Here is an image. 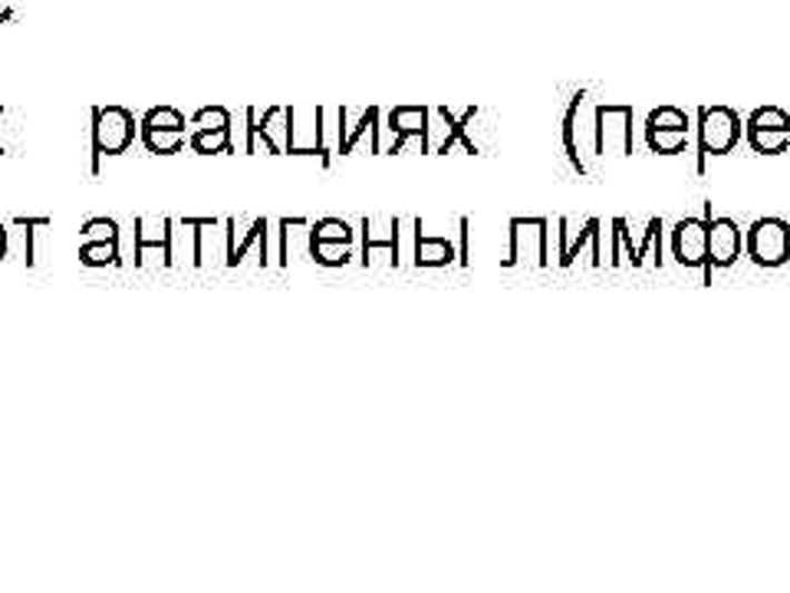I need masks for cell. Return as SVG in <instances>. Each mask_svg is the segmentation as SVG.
I'll return each instance as SVG.
<instances>
[{
	"label": "cell",
	"instance_id": "cell-1",
	"mask_svg": "<svg viewBox=\"0 0 790 593\" xmlns=\"http://www.w3.org/2000/svg\"><path fill=\"white\" fill-rule=\"evenodd\" d=\"M139 139V122L132 109L126 106H96L92 109V129H89V169L99 175L102 156H126Z\"/></svg>",
	"mask_w": 790,
	"mask_h": 593
},
{
	"label": "cell",
	"instance_id": "cell-2",
	"mask_svg": "<svg viewBox=\"0 0 790 593\" xmlns=\"http://www.w3.org/2000/svg\"><path fill=\"white\" fill-rule=\"evenodd\" d=\"M560 139L563 152L570 159L573 171L590 175V159H596V106L590 102V92L580 89L560 122Z\"/></svg>",
	"mask_w": 790,
	"mask_h": 593
},
{
	"label": "cell",
	"instance_id": "cell-3",
	"mask_svg": "<svg viewBox=\"0 0 790 593\" xmlns=\"http://www.w3.org/2000/svg\"><path fill=\"white\" fill-rule=\"evenodd\" d=\"M695 129H699V175L705 171L709 156H728L744 139V119L731 106H702Z\"/></svg>",
	"mask_w": 790,
	"mask_h": 593
},
{
	"label": "cell",
	"instance_id": "cell-4",
	"mask_svg": "<svg viewBox=\"0 0 790 593\" xmlns=\"http://www.w3.org/2000/svg\"><path fill=\"white\" fill-rule=\"evenodd\" d=\"M250 112V132H247V152H260V146L270 156H290L294 142V109L290 106H247Z\"/></svg>",
	"mask_w": 790,
	"mask_h": 593
},
{
	"label": "cell",
	"instance_id": "cell-5",
	"mask_svg": "<svg viewBox=\"0 0 790 593\" xmlns=\"http://www.w3.org/2000/svg\"><path fill=\"white\" fill-rule=\"evenodd\" d=\"M511 228V245H507V255L501 257V267H521V264H531V267H547L551 264V221L547 218H511L507 221Z\"/></svg>",
	"mask_w": 790,
	"mask_h": 593
},
{
	"label": "cell",
	"instance_id": "cell-6",
	"mask_svg": "<svg viewBox=\"0 0 790 593\" xmlns=\"http://www.w3.org/2000/svg\"><path fill=\"white\" fill-rule=\"evenodd\" d=\"M228 238H231V257L228 267H240L254 260L257 267H270V221L260 215H235L228 218Z\"/></svg>",
	"mask_w": 790,
	"mask_h": 593
},
{
	"label": "cell",
	"instance_id": "cell-7",
	"mask_svg": "<svg viewBox=\"0 0 790 593\" xmlns=\"http://www.w3.org/2000/svg\"><path fill=\"white\" fill-rule=\"evenodd\" d=\"M632 112L630 102H600L596 106V159L632 156Z\"/></svg>",
	"mask_w": 790,
	"mask_h": 593
},
{
	"label": "cell",
	"instance_id": "cell-8",
	"mask_svg": "<svg viewBox=\"0 0 790 593\" xmlns=\"http://www.w3.org/2000/svg\"><path fill=\"white\" fill-rule=\"evenodd\" d=\"M744 251L758 267H784L790 260V221L784 218H758L744 235Z\"/></svg>",
	"mask_w": 790,
	"mask_h": 593
},
{
	"label": "cell",
	"instance_id": "cell-9",
	"mask_svg": "<svg viewBox=\"0 0 790 593\" xmlns=\"http://www.w3.org/2000/svg\"><path fill=\"white\" fill-rule=\"evenodd\" d=\"M379 119L383 112L376 106L369 109H356V106H339L336 109V152L349 156L356 152L363 142H369V152L379 156Z\"/></svg>",
	"mask_w": 790,
	"mask_h": 593
},
{
	"label": "cell",
	"instance_id": "cell-10",
	"mask_svg": "<svg viewBox=\"0 0 790 593\" xmlns=\"http://www.w3.org/2000/svg\"><path fill=\"white\" fill-rule=\"evenodd\" d=\"M560 228V267L576 264L583 251H590V264L600 267L603 264V221L600 218H586L583 225H573L570 218H556Z\"/></svg>",
	"mask_w": 790,
	"mask_h": 593
},
{
	"label": "cell",
	"instance_id": "cell-11",
	"mask_svg": "<svg viewBox=\"0 0 790 593\" xmlns=\"http://www.w3.org/2000/svg\"><path fill=\"white\" fill-rule=\"evenodd\" d=\"M359 228H363V255H359V260H363V267H376L379 260L386 264V267H398V228H402V221L398 218H363L359 221Z\"/></svg>",
	"mask_w": 790,
	"mask_h": 593
},
{
	"label": "cell",
	"instance_id": "cell-12",
	"mask_svg": "<svg viewBox=\"0 0 790 593\" xmlns=\"http://www.w3.org/2000/svg\"><path fill=\"white\" fill-rule=\"evenodd\" d=\"M428 119H432V109H425V106H395V109H389L386 126L379 122V129L393 136V139L383 146V156L402 152L405 139H418V142H422V152H428Z\"/></svg>",
	"mask_w": 790,
	"mask_h": 593
},
{
	"label": "cell",
	"instance_id": "cell-13",
	"mask_svg": "<svg viewBox=\"0 0 790 593\" xmlns=\"http://www.w3.org/2000/svg\"><path fill=\"white\" fill-rule=\"evenodd\" d=\"M672 257L682 267H705V284H711L709 270V218H682L672 231Z\"/></svg>",
	"mask_w": 790,
	"mask_h": 593
},
{
	"label": "cell",
	"instance_id": "cell-14",
	"mask_svg": "<svg viewBox=\"0 0 790 593\" xmlns=\"http://www.w3.org/2000/svg\"><path fill=\"white\" fill-rule=\"evenodd\" d=\"M136 267H168V218H132Z\"/></svg>",
	"mask_w": 790,
	"mask_h": 593
},
{
	"label": "cell",
	"instance_id": "cell-15",
	"mask_svg": "<svg viewBox=\"0 0 790 593\" xmlns=\"http://www.w3.org/2000/svg\"><path fill=\"white\" fill-rule=\"evenodd\" d=\"M744 251V231L734 218H709V270H724L738 264Z\"/></svg>",
	"mask_w": 790,
	"mask_h": 593
},
{
	"label": "cell",
	"instance_id": "cell-16",
	"mask_svg": "<svg viewBox=\"0 0 790 593\" xmlns=\"http://www.w3.org/2000/svg\"><path fill=\"white\" fill-rule=\"evenodd\" d=\"M231 257V238H228V218H198V267H228Z\"/></svg>",
	"mask_w": 790,
	"mask_h": 593
},
{
	"label": "cell",
	"instance_id": "cell-17",
	"mask_svg": "<svg viewBox=\"0 0 790 593\" xmlns=\"http://www.w3.org/2000/svg\"><path fill=\"white\" fill-rule=\"evenodd\" d=\"M168 267H198V218H168Z\"/></svg>",
	"mask_w": 790,
	"mask_h": 593
},
{
	"label": "cell",
	"instance_id": "cell-18",
	"mask_svg": "<svg viewBox=\"0 0 790 593\" xmlns=\"http://www.w3.org/2000/svg\"><path fill=\"white\" fill-rule=\"evenodd\" d=\"M277 238H280V245H277V264L280 267H290V260L300 255H310V241H314V235H310V221L307 218H284V221H277Z\"/></svg>",
	"mask_w": 790,
	"mask_h": 593
},
{
	"label": "cell",
	"instance_id": "cell-19",
	"mask_svg": "<svg viewBox=\"0 0 790 593\" xmlns=\"http://www.w3.org/2000/svg\"><path fill=\"white\" fill-rule=\"evenodd\" d=\"M415 267H448L458 260V245L452 238H438V235H422L418 221H415Z\"/></svg>",
	"mask_w": 790,
	"mask_h": 593
},
{
	"label": "cell",
	"instance_id": "cell-20",
	"mask_svg": "<svg viewBox=\"0 0 790 593\" xmlns=\"http://www.w3.org/2000/svg\"><path fill=\"white\" fill-rule=\"evenodd\" d=\"M188 146L198 156H231L235 152L231 126H225V129H191Z\"/></svg>",
	"mask_w": 790,
	"mask_h": 593
},
{
	"label": "cell",
	"instance_id": "cell-21",
	"mask_svg": "<svg viewBox=\"0 0 790 593\" xmlns=\"http://www.w3.org/2000/svg\"><path fill=\"white\" fill-rule=\"evenodd\" d=\"M692 142V129H652L645 126V146L655 156H679Z\"/></svg>",
	"mask_w": 790,
	"mask_h": 593
},
{
	"label": "cell",
	"instance_id": "cell-22",
	"mask_svg": "<svg viewBox=\"0 0 790 593\" xmlns=\"http://www.w3.org/2000/svg\"><path fill=\"white\" fill-rule=\"evenodd\" d=\"M139 136H142V142H146L149 152H156V156H175V152H181V146L188 142L191 126H188V129H142V126H139Z\"/></svg>",
	"mask_w": 790,
	"mask_h": 593
},
{
	"label": "cell",
	"instance_id": "cell-23",
	"mask_svg": "<svg viewBox=\"0 0 790 593\" xmlns=\"http://www.w3.org/2000/svg\"><path fill=\"white\" fill-rule=\"evenodd\" d=\"M748 146L758 156H784L790 149V129H751L744 126Z\"/></svg>",
	"mask_w": 790,
	"mask_h": 593
},
{
	"label": "cell",
	"instance_id": "cell-24",
	"mask_svg": "<svg viewBox=\"0 0 790 593\" xmlns=\"http://www.w3.org/2000/svg\"><path fill=\"white\" fill-rule=\"evenodd\" d=\"M79 264L82 267H119L122 264L119 241H82L79 245Z\"/></svg>",
	"mask_w": 790,
	"mask_h": 593
},
{
	"label": "cell",
	"instance_id": "cell-25",
	"mask_svg": "<svg viewBox=\"0 0 790 593\" xmlns=\"http://www.w3.org/2000/svg\"><path fill=\"white\" fill-rule=\"evenodd\" d=\"M23 132H27L23 116L17 109L0 106V156H13L23 142Z\"/></svg>",
	"mask_w": 790,
	"mask_h": 593
},
{
	"label": "cell",
	"instance_id": "cell-26",
	"mask_svg": "<svg viewBox=\"0 0 790 593\" xmlns=\"http://www.w3.org/2000/svg\"><path fill=\"white\" fill-rule=\"evenodd\" d=\"M310 257L323 267H346L353 260V245H346V241H310Z\"/></svg>",
	"mask_w": 790,
	"mask_h": 593
},
{
	"label": "cell",
	"instance_id": "cell-27",
	"mask_svg": "<svg viewBox=\"0 0 790 593\" xmlns=\"http://www.w3.org/2000/svg\"><path fill=\"white\" fill-rule=\"evenodd\" d=\"M310 235H314V241H346V245H353V238H356V231L343 218H319L310 228Z\"/></svg>",
	"mask_w": 790,
	"mask_h": 593
},
{
	"label": "cell",
	"instance_id": "cell-28",
	"mask_svg": "<svg viewBox=\"0 0 790 593\" xmlns=\"http://www.w3.org/2000/svg\"><path fill=\"white\" fill-rule=\"evenodd\" d=\"M139 126H142V129H188L185 116H181L175 106H156V109H149Z\"/></svg>",
	"mask_w": 790,
	"mask_h": 593
},
{
	"label": "cell",
	"instance_id": "cell-29",
	"mask_svg": "<svg viewBox=\"0 0 790 593\" xmlns=\"http://www.w3.org/2000/svg\"><path fill=\"white\" fill-rule=\"evenodd\" d=\"M645 126H652V129H692L689 116H685L679 106H659V109H652L649 119H645Z\"/></svg>",
	"mask_w": 790,
	"mask_h": 593
},
{
	"label": "cell",
	"instance_id": "cell-30",
	"mask_svg": "<svg viewBox=\"0 0 790 593\" xmlns=\"http://www.w3.org/2000/svg\"><path fill=\"white\" fill-rule=\"evenodd\" d=\"M82 241H119V221L116 218H89L79 228Z\"/></svg>",
	"mask_w": 790,
	"mask_h": 593
},
{
	"label": "cell",
	"instance_id": "cell-31",
	"mask_svg": "<svg viewBox=\"0 0 790 593\" xmlns=\"http://www.w3.org/2000/svg\"><path fill=\"white\" fill-rule=\"evenodd\" d=\"M744 126H751V129H790V116L781 106H761L748 116Z\"/></svg>",
	"mask_w": 790,
	"mask_h": 593
},
{
	"label": "cell",
	"instance_id": "cell-32",
	"mask_svg": "<svg viewBox=\"0 0 790 593\" xmlns=\"http://www.w3.org/2000/svg\"><path fill=\"white\" fill-rule=\"evenodd\" d=\"M188 126L191 129H225V126H231V112L225 106H205L191 116Z\"/></svg>",
	"mask_w": 790,
	"mask_h": 593
},
{
	"label": "cell",
	"instance_id": "cell-33",
	"mask_svg": "<svg viewBox=\"0 0 790 593\" xmlns=\"http://www.w3.org/2000/svg\"><path fill=\"white\" fill-rule=\"evenodd\" d=\"M13 20V0H0V23Z\"/></svg>",
	"mask_w": 790,
	"mask_h": 593
},
{
	"label": "cell",
	"instance_id": "cell-34",
	"mask_svg": "<svg viewBox=\"0 0 790 593\" xmlns=\"http://www.w3.org/2000/svg\"><path fill=\"white\" fill-rule=\"evenodd\" d=\"M0 260H7V225L0 221Z\"/></svg>",
	"mask_w": 790,
	"mask_h": 593
}]
</instances>
